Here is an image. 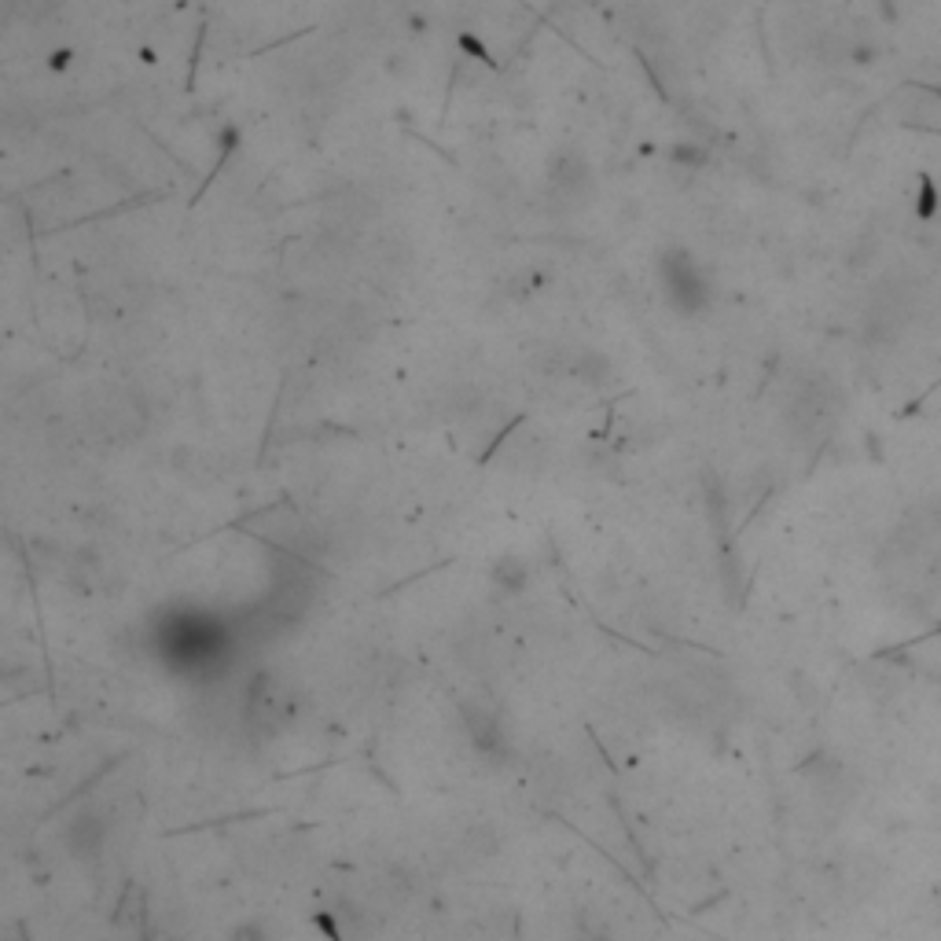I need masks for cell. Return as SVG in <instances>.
Segmentation results:
<instances>
[{"label":"cell","mask_w":941,"mask_h":941,"mask_svg":"<svg viewBox=\"0 0 941 941\" xmlns=\"http://www.w3.org/2000/svg\"><path fill=\"white\" fill-rule=\"evenodd\" d=\"M662 276H666L669 291H673V302H681L684 309H699L706 302L703 276L684 254H669V261L662 265Z\"/></svg>","instance_id":"cell-1"},{"label":"cell","mask_w":941,"mask_h":941,"mask_svg":"<svg viewBox=\"0 0 941 941\" xmlns=\"http://www.w3.org/2000/svg\"><path fill=\"white\" fill-rule=\"evenodd\" d=\"M552 188H556L563 199H585L592 192V173L585 162L578 159H563L552 170Z\"/></svg>","instance_id":"cell-2"},{"label":"cell","mask_w":941,"mask_h":941,"mask_svg":"<svg viewBox=\"0 0 941 941\" xmlns=\"http://www.w3.org/2000/svg\"><path fill=\"white\" fill-rule=\"evenodd\" d=\"M934 92H938V96H941V89H934Z\"/></svg>","instance_id":"cell-3"}]
</instances>
